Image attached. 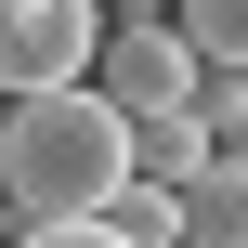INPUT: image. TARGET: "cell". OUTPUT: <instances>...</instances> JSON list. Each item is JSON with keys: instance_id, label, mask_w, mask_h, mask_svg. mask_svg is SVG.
<instances>
[{"instance_id": "6da1fadb", "label": "cell", "mask_w": 248, "mask_h": 248, "mask_svg": "<svg viewBox=\"0 0 248 248\" xmlns=\"http://www.w3.org/2000/svg\"><path fill=\"white\" fill-rule=\"evenodd\" d=\"M0 196L13 222H105L131 196V118L78 78V92H26L0 118Z\"/></svg>"}, {"instance_id": "7a4b0ae2", "label": "cell", "mask_w": 248, "mask_h": 248, "mask_svg": "<svg viewBox=\"0 0 248 248\" xmlns=\"http://www.w3.org/2000/svg\"><path fill=\"white\" fill-rule=\"evenodd\" d=\"M196 39L170 26V13H118L105 26V52H92V92L118 105V118H170V105H196Z\"/></svg>"}, {"instance_id": "3957f363", "label": "cell", "mask_w": 248, "mask_h": 248, "mask_svg": "<svg viewBox=\"0 0 248 248\" xmlns=\"http://www.w3.org/2000/svg\"><path fill=\"white\" fill-rule=\"evenodd\" d=\"M105 52V0H0V92H78Z\"/></svg>"}, {"instance_id": "277c9868", "label": "cell", "mask_w": 248, "mask_h": 248, "mask_svg": "<svg viewBox=\"0 0 248 248\" xmlns=\"http://www.w3.org/2000/svg\"><path fill=\"white\" fill-rule=\"evenodd\" d=\"M209 157H222V144H209V118H196V105H170V118H131V183H170V196H183Z\"/></svg>"}, {"instance_id": "5b68a950", "label": "cell", "mask_w": 248, "mask_h": 248, "mask_svg": "<svg viewBox=\"0 0 248 248\" xmlns=\"http://www.w3.org/2000/svg\"><path fill=\"white\" fill-rule=\"evenodd\" d=\"M183 248H248V157H209L183 183Z\"/></svg>"}, {"instance_id": "8992f818", "label": "cell", "mask_w": 248, "mask_h": 248, "mask_svg": "<svg viewBox=\"0 0 248 248\" xmlns=\"http://www.w3.org/2000/svg\"><path fill=\"white\" fill-rule=\"evenodd\" d=\"M170 26L196 39V65H248V0H183Z\"/></svg>"}, {"instance_id": "52a82bcc", "label": "cell", "mask_w": 248, "mask_h": 248, "mask_svg": "<svg viewBox=\"0 0 248 248\" xmlns=\"http://www.w3.org/2000/svg\"><path fill=\"white\" fill-rule=\"evenodd\" d=\"M105 222H118L131 248H183V196H170V183H131V196H118Z\"/></svg>"}, {"instance_id": "ba28073f", "label": "cell", "mask_w": 248, "mask_h": 248, "mask_svg": "<svg viewBox=\"0 0 248 248\" xmlns=\"http://www.w3.org/2000/svg\"><path fill=\"white\" fill-rule=\"evenodd\" d=\"M196 118H209L222 157H248V65H209V78H196Z\"/></svg>"}, {"instance_id": "9c48e42d", "label": "cell", "mask_w": 248, "mask_h": 248, "mask_svg": "<svg viewBox=\"0 0 248 248\" xmlns=\"http://www.w3.org/2000/svg\"><path fill=\"white\" fill-rule=\"evenodd\" d=\"M13 248H131V235H118V222H26Z\"/></svg>"}, {"instance_id": "30bf717a", "label": "cell", "mask_w": 248, "mask_h": 248, "mask_svg": "<svg viewBox=\"0 0 248 248\" xmlns=\"http://www.w3.org/2000/svg\"><path fill=\"white\" fill-rule=\"evenodd\" d=\"M118 13H157V0H118Z\"/></svg>"}, {"instance_id": "8fae6325", "label": "cell", "mask_w": 248, "mask_h": 248, "mask_svg": "<svg viewBox=\"0 0 248 248\" xmlns=\"http://www.w3.org/2000/svg\"><path fill=\"white\" fill-rule=\"evenodd\" d=\"M0 118H13V92H0Z\"/></svg>"}]
</instances>
